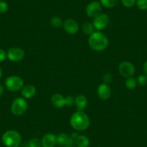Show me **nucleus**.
<instances>
[{
  "mask_svg": "<svg viewBox=\"0 0 147 147\" xmlns=\"http://www.w3.org/2000/svg\"><path fill=\"white\" fill-rule=\"evenodd\" d=\"M88 44L93 51H102L108 46L109 39L107 35L101 31H94L89 36Z\"/></svg>",
  "mask_w": 147,
  "mask_h": 147,
  "instance_id": "1",
  "label": "nucleus"
},
{
  "mask_svg": "<svg viewBox=\"0 0 147 147\" xmlns=\"http://www.w3.org/2000/svg\"><path fill=\"white\" fill-rule=\"evenodd\" d=\"M90 117L84 111H77L71 116L70 125L77 131H84L90 125Z\"/></svg>",
  "mask_w": 147,
  "mask_h": 147,
  "instance_id": "2",
  "label": "nucleus"
},
{
  "mask_svg": "<svg viewBox=\"0 0 147 147\" xmlns=\"http://www.w3.org/2000/svg\"><path fill=\"white\" fill-rule=\"evenodd\" d=\"M2 141L7 147H19L22 142V137L18 131L8 130L2 135Z\"/></svg>",
  "mask_w": 147,
  "mask_h": 147,
  "instance_id": "3",
  "label": "nucleus"
},
{
  "mask_svg": "<svg viewBox=\"0 0 147 147\" xmlns=\"http://www.w3.org/2000/svg\"><path fill=\"white\" fill-rule=\"evenodd\" d=\"M28 108V103L26 99L23 97H18L15 99L11 105V112L14 115L21 116L27 112Z\"/></svg>",
  "mask_w": 147,
  "mask_h": 147,
  "instance_id": "4",
  "label": "nucleus"
},
{
  "mask_svg": "<svg viewBox=\"0 0 147 147\" xmlns=\"http://www.w3.org/2000/svg\"><path fill=\"white\" fill-rule=\"evenodd\" d=\"M5 87L7 90L13 92L20 91L24 87V81L19 76H9L5 80Z\"/></svg>",
  "mask_w": 147,
  "mask_h": 147,
  "instance_id": "5",
  "label": "nucleus"
},
{
  "mask_svg": "<svg viewBox=\"0 0 147 147\" xmlns=\"http://www.w3.org/2000/svg\"><path fill=\"white\" fill-rule=\"evenodd\" d=\"M118 71L121 75L125 78L131 77L134 75L136 72L135 66L131 62L128 61H122L118 66Z\"/></svg>",
  "mask_w": 147,
  "mask_h": 147,
  "instance_id": "6",
  "label": "nucleus"
},
{
  "mask_svg": "<svg viewBox=\"0 0 147 147\" xmlns=\"http://www.w3.org/2000/svg\"><path fill=\"white\" fill-rule=\"evenodd\" d=\"M25 57V52L23 49L19 47L10 48L7 52V58L10 61L19 62Z\"/></svg>",
  "mask_w": 147,
  "mask_h": 147,
  "instance_id": "7",
  "label": "nucleus"
},
{
  "mask_svg": "<svg viewBox=\"0 0 147 147\" xmlns=\"http://www.w3.org/2000/svg\"><path fill=\"white\" fill-rule=\"evenodd\" d=\"M110 19L106 14L101 13L93 20L92 25L94 29L97 31H101L105 29L109 25Z\"/></svg>",
  "mask_w": 147,
  "mask_h": 147,
  "instance_id": "8",
  "label": "nucleus"
},
{
  "mask_svg": "<svg viewBox=\"0 0 147 147\" xmlns=\"http://www.w3.org/2000/svg\"><path fill=\"white\" fill-rule=\"evenodd\" d=\"M102 13V5L97 1H93L88 4L86 7V14L90 18H95Z\"/></svg>",
  "mask_w": 147,
  "mask_h": 147,
  "instance_id": "9",
  "label": "nucleus"
},
{
  "mask_svg": "<svg viewBox=\"0 0 147 147\" xmlns=\"http://www.w3.org/2000/svg\"><path fill=\"white\" fill-rule=\"evenodd\" d=\"M63 28L64 30L70 35L77 34L78 32L79 29H80L78 22L75 20L71 19V18H69V19H66V20L63 21Z\"/></svg>",
  "mask_w": 147,
  "mask_h": 147,
  "instance_id": "10",
  "label": "nucleus"
},
{
  "mask_svg": "<svg viewBox=\"0 0 147 147\" xmlns=\"http://www.w3.org/2000/svg\"><path fill=\"white\" fill-rule=\"evenodd\" d=\"M56 143L57 145L61 147H72L74 143V139L65 133H61L56 136Z\"/></svg>",
  "mask_w": 147,
  "mask_h": 147,
  "instance_id": "11",
  "label": "nucleus"
},
{
  "mask_svg": "<svg viewBox=\"0 0 147 147\" xmlns=\"http://www.w3.org/2000/svg\"><path fill=\"white\" fill-rule=\"evenodd\" d=\"M97 95L101 100H107L111 96L112 91H111V88L108 84H105V83H102L97 87Z\"/></svg>",
  "mask_w": 147,
  "mask_h": 147,
  "instance_id": "12",
  "label": "nucleus"
},
{
  "mask_svg": "<svg viewBox=\"0 0 147 147\" xmlns=\"http://www.w3.org/2000/svg\"><path fill=\"white\" fill-rule=\"evenodd\" d=\"M42 147H55L56 143V136L52 133H48L41 140Z\"/></svg>",
  "mask_w": 147,
  "mask_h": 147,
  "instance_id": "13",
  "label": "nucleus"
},
{
  "mask_svg": "<svg viewBox=\"0 0 147 147\" xmlns=\"http://www.w3.org/2000/svg\"><path fill=\"white\" fill-rule=\"evenodd\" d=\"M51 102L56 108H62L66 106L65 97L59 93H55L51 97Z\"/></svg>",
  "mask_w": 147,
  "mask_h": 147,
  "instance_id": "14",
  "label": "nucleus"
},
{
  "mask_svg": "<svg viewBox=\"0 0 147 147\" xmlns=\"http://www.w3.org/2000/svg\"><path fill=\"white\" fill-rule=\"evenodd\" d=\"M74 105L77 111H83L88 105V100L84 94H79L74 98Z\"/></svg>",
  "mask_w": 147,
  "mask_h": 147,
  "instance_id": "15",
  "label": "nucleus"
},
{
  "mask_svg": "<svg viewBox=\"0 0 147 147\" xmlns=\"http://www.w3.org/2000/svg\"><path fill=\"white\" fill-rule=\"evenodd\" d=\"M36 94V89L32 84L25 85L21 90V94L25 99H31Z\"/></svg>",
  "mask_w": 147,
  "mask_h": 147,
  "instance_id": "16",
  "label": "nucleus"
},
{
  "mask_svg": "<svg viewBox=\"0 0 147 147\" xmlns=\"http://www.w3.org/2000/svg\"><path fill=\"white\" fill-rule=\"evenodd\" d=\"M75 144L77 147H89L90 142L88 137L84 135H80L75 140Z\"/></svg>",
  "mask_w": 147,
  "mask_h": 147,
  "instance_id": "17",
  "label": "nucleus"
},
{
  "mask_svg": "<svg viewBox=\"0 0 147 147\" xmlns=\"http://www.w3.org/2000/svg\"><path fill=\"white\" fill-rule=\"evenodd\" d=\"M82 32H84V34L87 35H91L93 32H94V28L93 26L92 23H90V22H84L82 25Z\"/></svg>",
  "mask_w": 147,
  "mask_h": 147,
  "instance_id": "18",
  "label": "nucleus"
},
{
  "mask_svg": "<svg viewBox=\"0 0 147 147\" xmlns=\"http://www.w3.org/2000/svg\"><path fill=\"white\" fill-rule=\"evenodd\" d=\"M119 0H100V4L102 6L105 8H113L118 4Z\"/></svg>",
  "mask_w": 147,
  "mask_h": 147,
  "instance_id": "19",
  "label": "nucleus"
},
{
  "mask_svg": "<svg viewBox=\"0 0 147 147\" xmlns=\"http://www.w3.org/2000/svg\"><path fill=\"white\" fill-rule=\"evenodd\" d=\"M63 21L62 20L61 18L59 16H53V18L51 19L50 24L56 28H59L61 26H63Z\"/></svg>",
  "mask_w": 147,
  "mask_h": 147,
  "instance_id": "20",
  "label": "nucleus"
},
{
  "mask_svg": "<svg viewBox=\"0 0 147 147\" xmlns=\"http://www.w3.org/2000/svg\"><path fill=\"white\" fill-rule=\"evenodd\" d=\"M136 86L137 82L135 78H134L133 77L126 78V80H125V87H126L127 89L131 90H134L136 87Z\"/></svg>",
  "mask_w": 147,
  "mask_h": 147,
  "instance_id": "21",
  "label": "nucleus"
},
{
  "mask_svg": "<svg viewBox=\"0 0 147 147\" xmlns=\"http://www.w3.org/2000/svg\"><path fill=\"white\" fill-rule=\"evenodd\" d=\"M28 147H42V141L38 138H32L28 141Z\"/></svg>",
  "mask_w": 147,
  "mask_h": 147,
  "instance_id": "22",
  "label": "nucleus"
},
{
  "mask_svg": "<svg viewBox=\"0 0 147 147\" xmlns=\"http://www.w3.org/2000/svg\"><path fill=\"white\" fill-rule=\"evenodd\" d=\"M136 5L140 10H147V0H136Z\"/></svg>",
  "mask_w": 147,
  "mask_h": 147,
  "instance_id": "23",
  "label": "nucleus"
},
{
  "mask_svg": "<svg viewBox=\"0 0 147 147\" xmlns=\"http://www.w3.org/2000/svg\"><path fill=\"white\" fill-rule=\"evenodd\" d=\"M137 84L139 86L144 87V86L146 85L147 84V75H144V74H141L137 77Z\"/></svg>",
  "mask_w": 147,
  "mask_h": 147,
  "instance_id": "24",
  "label": "nucleus"
},
{
  "mask_svg": "<svg viewBox=\"0 0 147 147\" xmlns=\"http://www.w3.org/2000/svg\"><path fill=\"white\" fill-rule=\"evenodd\" d=\"M9 9V6L4 0H0V14H5Z\"/></svg>",
  "mask_w": 147,
  "mask_h": 147,
  "instance_id": "25",
  "label": "nucleus"
},
{
  "mask_svg": "<svg viewBox=\"0 0 147 147\" xmlns=\"http://www.w3.org/2000/svg\"><path fill=\"white\" fill-rule=\"evenodd\" d=\"M136 0H121L123 5L125 7H132L136 5Z\"/></svg>",
  "mask_w": 147,
  "mask_h": 147,
  "instance_id": "26",
  "label": "nucleus"
},
{
  "mask_svg": "<svg viewBox=\"0 0 147 147\" xmlns=\"http://www.w3.org/2000/svg\"><path fill=\"white\" fill-rule=\"evenodd\" d=\"M102 80H103V82H104V83L108 84L109 83L111 82H112V80H113L112 74H110V73L105 74L103 76Z\"/></svg>",
  "mask_w": 147,
  "mask_h": 147,
  "instance_id": "27",
  "label": "nucleus"
},
{
  "mask_svg": "<svg viewBox=\"0 0 147 147\" xmlns=\"http://www.w3.org/2000/svg\"><path fill=\"white\" fill-rule=\"evenodd\" d=\"M65 100H66V106H68V107H71L74 104V98L71 95L65 97Z\"/></svg>",
  "mask_w": 147,
  "mask_h": 147,
  "instance_id": "28",
  "label": "nucleus"
},
{
  "mask_svg": "<svg viewBox=\"0 0 147 147\" xmlns=\"http://www.w3.org/2000/svg\"><path fill=\"white\" fill-rule=\"evenodd\" d=\"M7 59V53L5 50L0 49V62H2L6 60Z\"/></svg>",
  "mask_w": 147,
  "mask_h": 147,
  "instance_id": "29",
  "label": "nucleus"
},
{
  "mask_svg": "<svg viewBox=\"0 0 147 147\" xmlns=\"http://www.w3.org/2000/svg\"><path fill=\"white\" fill-rule=\"evenodd\" d=\"M4 92H5V88H4L3 85L2 84H0V97H2Z\"/></svg>",
  "mask_w": 147,
  "mask_h": 147,
  "instance_id": "30",
  "label": "nucleus"
},
{
  "mask_svg": "<svg viewBox=\"0 0 147 147\" xmlns=\"http://www.w3.org/2000/svg\"><path fill=\"white\" fill-rule=\"evenodd\" d=\"M78 136H79V135H78V134H77V132L72 133L71 135V138H73L74 140H76V139H77V137H78Z\"/></svg>",
  "mask_w": 147,
  "mask_h": 147,
  "instance_id": "31",
  "label": "nucleus"
},
{
  "mask_svg": "<svg viewBox=\"0 0 147 147\" xmlns=\"http://www.w3.org/2000/svg\"><path fill=\"white\" fill-rule=\"evenodd\" d=\"M143 69H144V71L146 74V75H147V61L144 63V66H143Z\"/></svg>",
  "mask_w": 147,
  "mask_h": 147,
  "instance_id": "32",
  "label": "nucleus"
},
{
  "mask_svg": "<svg viewBox=\"0 0 147 147\" xmlns=\"http://www.w3.org/2000/svg\"><path fill=\"white\" fill-rule=\"evenodd\" d=\"M2 68H1V66H0V80L2 79Z\"/></svg>",
  "mask_w": 147,
  "mask_h": 147,
  "instance_id": "33",
  "label": "nucleus"
},
{
  "mask_svg": "<svg viewBox=\"0 0 147 147\" xmlns=\"http://www.w3.org/2000/svg\"><path fill=\"white\" fill-rule=\"evenodd\" d=\"M64 147H68V146H64Z\"/></svg>",
  "mask_w": 147,
  "mask_h": 147,
  "instance_id": "34",
  "label": "nucleus"
},
{
  "mask_svg": "<svg viewBox=\"0 0 147 147\" xmlns=\"http://www.w3.org/2000/svg\"><path fill=\"white\" fill-rule=\"evenodd\" d=\"M94 1H96V0H94Z\"/></svg>",
  "mask_w": 147,
  "mask_h": 147,
  "instance_id": "35",
  "label": "nucleus"
}]
</instances>
